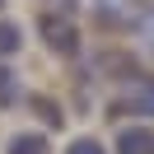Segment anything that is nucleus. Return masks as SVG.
Here are the masks:
<instances>
[{
    "mask_svg": "<svg viewBox=\"0 0 154 154\" xmlns=\"http://www.w3.org/2000/svg\"><path fill=\"white\" fill-rule=\"evenodd\" d=\"M51 5H56V10H75V0H51Z\"/></svg>",
    "mask_w": 154,
    "mask_h": 154,
    "instance_id": "nucleus-8",
    "label": "nucleus"
},
{
    "mask_svg": "<svg viewBox=\"0 0 154 154\" xmlns=\"http://www.w3.org/2000/svg\"><path fill=\"white\" fill-rule=\"evenodd\" d=\"M117 154H154V131L149 126H126L117 135Z\"/></svg>",
    "mask_w": 154,
    "mask_h": 154,
    "instance_id": "nucleus-3",
    "label": "nucleus"
},
{
    "mask_svg": "<svg viewBox=\"0 0 154 154\" xmlns=\"http://www.w3.org/2000/svg\"><path fill=\"white\" fill-rule=\"evenodd\" d=\"M38 28H42V38L51 42V51H61V56H75V51H79L75 23H66V19H56V14H47V19L38 23Z\"/></svg>",
    "mask_w": 154,
    "mask_h": 154,
    "instance_id": "nucleus-2",
    "label": "nucleus"
},
{
    "mask_svg": "<svg viewBox=\"0 0 154 154\" xmlns=\"http://www.w3.org/2000/svg\"><path fill=\"white\" fill-rule=\"evenodd\" d=\"M66 154H103V145L89 140V135H79V140H70V149H66Z\"/></svg>",
    "mask_w": 154,
    "mask_h": 154,
    "instance_id": "nucleus-7",
    "label": "nucleus"
},
{
    "mask_svg": "<svg viewBox=\"0 0 154 154\" xmlns=\"http://www.w3.org/2000/svg\"><path fill=\"white\" fill-rule=\"evenodd\" d=\"M0 5H5V0H0Z\"/></svg>",
    "mask_w": 154,
    "mask_h": 154,
    "instance_id": "nucleus-10",
    "label": "nucleus"
},
{
    "mask_svg": "<svg viewBox=\"0 0 154 154\" xmlns=\"http://www.w3.org/2000/svg\"><path fill=\"white\" fill-rule=\"evenodd\" d=\"M10 154H47V140H42L38 131H23L10 140Z\"/></svg>",
    "mask_w": 154,
    "mask_h": 154,
    "instance_id": "nucleus-4",
    "label": "nucleus"
},
{
    "mask_svg": "<svg viewBox=\"0 0 154 154\" xmlns=\"http://www.w3.org/2000/svg\"><path fill=\"white\" fill-rule=\"evenodd\" d=\"M14 98H19V84H14V75L5 66H0V103H14Z\"/></svg>",
    "mask_w": 154,
    "mask_h": 154,
    "instance_id": "nucleus-6",
    "label": "nucleus"
},
{
    "mask_svg": "<svg viewBox=\"0 0 154 154\" xmlns=\"http://www.w3.org/2000/svg\"><path fill=\"white\" fill-rule=\"evenodd\" d=\"M112 112L154 117V79H126V89L112 98Z\"/></svg>",
    "mask_w": 154,
    "mask_h": 154,
    "instance_id": "nucleus-1",
    "label": "nucleus"
},
{
    "mask_svg": "<svg viewBox=\"0 0 154 154\" xmlns=\"http://www.w3.org/2000/svg\"><path fill=\"white\" fill-rule=\"evenodd\" d=\"M19 47H23V28L5 19V23H0V56H14Z\"/></svg>",
    "mask_w": 154,
    "mask_h": 154,
    "instance_id": "nucleus-5",
    "label": "nucleus"
},
{
    "mask_svg": "<svg viewBox=\"0 0 154 154\" xmlns=\"http://www.w3.org/2000/svg\"><path fill=\"white\" fill-rule=\"evenodd\" d=\"M145 38H149V51H154V23H149V33H145Z\"/></svg>",
    "mask_w": 154,
    "mask_h": 154,
    "instance_id": "nucleus-9",
    "label": "nucleus"
}]
</instances>
